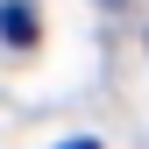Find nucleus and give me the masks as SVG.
Returning a JSON list of instances; mask_svg holds the SVG:
<instances>
[{"label":"nucleus","mask_w":149,"mask_h":149,"mask_svg":"<svg viewBox=\"0 0 149 149\" xmlns=\"http://www.w3.org/2000/svg\"><path fill=\"white\" fill-rule=\"evenodd\" d=\"M0 36H14V43H22V50L36 43V14L22 7V0H14V7H0Z\"/></svg>","instance_id":"f257e3e1"},{"label":"nucleus","mask_w":149,"mask_h":149,"mask_svg":"<svg viewBox=\"0 0 149 149\" xmlns=\"http://www.w3.org/2000/svg\"><path fill=\"white\" fill-rule=\"evenodd\" d=\"M64 149H100V142H92V135H78V142H64Z\"/></svg>","instance_id":"f03ea898"},{"label":"nucleus","mask_w":149,"mask_h":149,"mask_svg":"<svg viewBox=\"0 0 149 149\" xmlns=\"http://www.w3.org/2000/svg\"><path fill=\"white\" fill-rule=\"evenodd\" d=\"M107 7H114V0H107Z\"/></svg>","instance_id":"7ed1b4c3"}]
</instances>
